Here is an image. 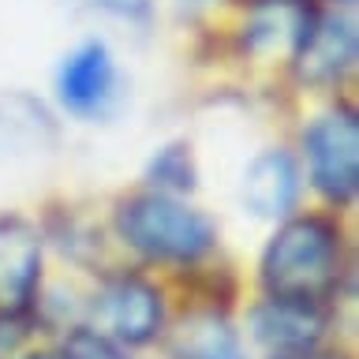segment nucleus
I'll return each mask as SVG.
<instances>
[{"instance_id": "f257e3e1", "label": "nucleus", "mask_w": 359, "mask_h": 359, "mask_svg": "<svg viewBox=\"0 0 359 359\" xmlns=\"http://www.w3.org/2000/svg\"><path fill=\"white\" fill-rule=\"evenodd\" d=\"M341 277V232L322 217H292L277 229L262 255L269 299L322 303Z\"/></svg>"}, {"instance_id": "f03ea898", "label": "nucleus", "mask_w": 359, "mask_h": 359, "mask_svg": "<svg viewBox=\"0 0 359 359\" xmlns=\"http://www.w3.org/2000/svg\"><path fill=\"white\" fill-rule=\"evenodd\" d=\"M116 224L128 247L154 262H198L202 255L213 251L217 240L206 213L161 191L128 198L116 213Z\"/></svg>"}, {"instance_id": "7ed1b4c3", "label": "nucleus", "mask_w": 359, "mask_h": 359, "mask_svg": "<svg viewBox=\"0 0 359 359\" xmlns=\"http://www.w3.org/2000/svg\"><path fill=\"white\" fill-rule=\"evenodd\" d=\"M311 180L330 202L344 206L359 187V123L355 112H325L307 128Z\"/></svg>"}, {"instance_id": "20e7f679", "label": "nucleus", "mask_w": 359, "mask_h": 359, "mask_svg": "<svg viewBox=\"0 0 359 359\" xmlns=\"http://www.w3.org/2000/svg\"><path fill=\"white\" fill-rule=\"evenodd\" d=\"M97 337L116 344H150L165 325V299L142 277H112L94 303Z\"/></svg>"}, {"instance_id": "39448f33", "label": "nucleus", "mask_w": 359, "mask_h": 359, "mask_svg": "<svg viewBox=\"0 0 359 359\" xmlns=\"http://www.w3.org/2000/svg\"><path fill=\"white\" fill-rule=\"evenodd\" d=\"M251 333L269 359H296L318 348L325 333V314L318 311V303L266 299L251 314Z\"/></svg>"}, {"instance_id": "423d86ee", "label": "nucleus", "mask_w": 359, "mask_h": 359, "mask_svg": "<svg viewBox=\"0 0 359 359\" xmlns=\"http://www.w3.org/2000/svg\"><path fill=\"white\" fill-rule=\"evenodd\" d=\"M116 64L105 41H86L64 60L60 75H56V90L60 101L75 116H105L116 105Z\"/></svg>"}, {"instance_id": "0eeeda50", "label": "nucleus", "mask_w": 359, "mask_h": 359, "mask_svg": "<svg viewBox=\"0 0 359 359\" xmlns=\"http://www.w3.org/2000/svg\"><path fill=\"white\" fill-rule=\"evenodd\" d=\"M41 277V240L22 217H0V311L19 314Z\"/></svg>"}, {"instance_id": "6e6552de", "label": "nucleus", "mask_w": 359, "mask_h": 359, "mask_svg": "<svg viewBox=\"0 0 359 359\" xmlns=\"http://www.w3.org/2000/svg\"><path fill=\"white\" fill-rule=\"evenodd\" d=\"M307 0H255L243 27V45L258 56H296L314 27Z\"/></svg>"}, {"instance_id": "1a4fd4ad", "label": "nucleus", "mask_w": 359, "mask_h": 359, "mask_svg": "<svg viewBox=\"0 0 359 359\" xmlns=\"http://www.w3.org/2000/svg\"><path fill=\"white\" fill-rule=\"evenodd\" d=\"M299 195V168L285 150L258 154L243 172V206L255 217L277 221L296 206Z\"/></svg>"}, {"instance_id": "9d476101", "label": "nucleus", "mask_w": 359, "mask_h": 359, "mask_svg": "<svg viewBox=\"0 0 359 359\" xmlns=\"http://www.w3.org/2000/svg\"><path fill=\"white\" fill-rule=\"evenodd\" d=\"M355 60V30L344 19H314L307 41L299 45V79L314 86L337 83Z\"/></svg>"}, {"instance_id": "9b49d317", "label": "nucleus", "mask_w": 359, "mask_h": 359, "mask_svg": "<svg viewBox=\"0 0 359 359\" xmlns=\"http://www.w3.org/2000/svg\"><path fill=\"white\" fill-rule=\"evenodd\" d=\"M56 131L53 120L34 97L11 94L0 97V150L4 146H19V150H45L53 146Z\"/></svg>"}, {"instance_id": "f8f14e48", "label": "nucleus", "mask_w": 359, "mask_h": 359, "mask_svg": "<svg viewBox=\"0 0 359 359\" xmlns=\"http://www.w3.org/2000/svg\"><path fill=\"white\" fill-rule=\"evenodd\" d=\"M176 359H247L243 344L221 318H191L176 337Z\"/></svg>"}, {"instance_id": "ddd939ff", "label": "nucleus", "mask_w": 359, "mask_h": 359, "mask_svg": "<svg viewBox=\"0 0 359 359\" xmlns=\"http://www.w3.org/2000/svg\"><path fill=\"white\" fill-rule=\"evenodd\" d=\"M150 184L161 191V195L195 187V165H191V154L184 146H165V150H157V157L150 161Z\"/></svg>"}, {"instance_id": "4468645a", "label": "nucleus", "mask_w": 359, "mask_h": 359, "mask_svg": "<svg viewBox=\"0 0 359 359\" xmlns=\"http://www.w3.org/2000/svg\"><path fill=\"white\" fill-rule=\"evenodd\" d=\"M64 359H128V355H123L112 341L97 337V333H75L72 341H67Z\"/></svg>"}, {"instance_id": "2eb2a0df", "label": "nucleus", "mask_w": 359, "mask_h": 359, "mask_svg": "<svg viewBox=\"0 0 359 359\" xmlns=\"http://www.w3.org/2000/svg\"><path fill=\"white\" fill-rule=\"evenodd\" d=\"M22 322H19V314H8V311H0V359L15 352V344L22 341Z\"/></svg>"}, {"instance_id": "dca6fc26", "label": "nucleus", "mask_w": 359, "mask_h": 359, "mask_svg": "<svg viewBox=\"0 0 359 359\" xmlns=\"http://www.w3.org/2000/svg\"><path fill=\"white\" fill-rule=\"evenodd\" d=\"M94 4L116 11V15H142L146 11V0H94Z\"/></svg>"}, {"instance_id": "f3484780", "label": "nucleus", "mask_w": 359, "mask_h": 359, "mask_svg": "<svg viewBox=\"0 0 359 359\" xmlns=\"http://www.w3.org/2000/svg\"><path fill=\"white\" fill-rule=\"evenodd\" d=\"M296 359H341V355H318V352H307V355H296Z\"/></svg>"}, {"instance_id": "a211bd4d", "label": "nucleus", "mask_w": 359, "mask_h": 359, "mask_svg": "<svg viewBox=\"0 0 359 359\" xmlns=\"http://www.w3.org/2000/svg\"><path fill=\"white\" fill-rule=\"evenodd\" d=\"M30 359H53V355H30Z\"/></svg>"}, {"instance_id": "6ab92c4d", "label": "nucleus", "mask_w": 359, "mask_h": 359, "mask_svg": "<svg viewBox=\"0 0 359 359\" xmlns=\"http://www.w3.org/2000/svg\"><path fill=\"white\" fill-rule=\"evenodd\" d=\"M344 4H352V0H344Z\"/></svg>"}]
</instances>
